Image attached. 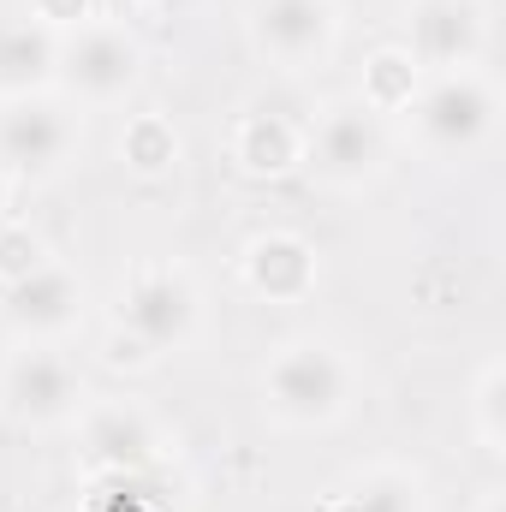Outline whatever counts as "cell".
<instances>
[{
  "label": "cell",
  "mask_w": 506,
  "mask_h": 512,
  "mask_svg": "<svg viewBox=\"0 0 506 512\" xmlns=\"http://www.w3.org/2000/svg\"><path fill=\"white\" fill-rule=\"evenodd\" d=\"M352 399L358 364L322 334H292L262 364V411L280 429H334L352 411Z\"/></svg>",
  "instance_id": "obj_1"
},
{
  "label": "cell",
  "mask_w": 506,
  "mask_h": 512,
  "mask_svg": "<svg viewBox=\"0 0 506 512\" xmlns=\"http://www.w3.org/2000/svg\"><path fill=\"white\" fill-rule=\"evenodd\" d=\"M501 120V90L483 66L465 72H435L405 108V131L429 161H471Z\"/></svg>",
  "instance_id": "obj_2"
},
{
  "label": "cell",
  "mask_w": 506,
  "mask_h": 512,
  "mask_svg": "<svg viewBox=\"0 0 506 512\" xmlns=\"http://www.w3.org/2000/svg\"><path fill=\"white\" fill-rule=\"evenodd\" d=\"M143 78V42L126 18H90L60 36L54 90L72 108H120Z\"/></svg>",
  "instance_id": "obj_3"
},
{
  "label": "cell",
  "mask_w": 506,
  "mask_h": 512,
  "mask_svg": "<svg viewBox=\"0 0 506 512\" xmlns=\"http://www.w3.org/2000/svg\"><path fill=\"white\" fill-rule=\"evenodd\" d=\"M387 161H393V131L358 96L328 102L304 126V167L328 191H364V185H376L381 173H387Z\"/></svg>",
  "instance_id": "obj_4"
},
{
  "label": "cell",
  "mask_w": 506,
  "mask_h": 512,
  "mask_svg": "<svg viewBox=\"0 0 506 512\" xmlns=\"http://www.w3.org/2000/svg\"><path fill=\"white\" fill-rule=\"evenodd\" d=\"M84 149V114L66 96H24L0 102V173L12 185H48L60 179Z\"/></svg>",
  "instance_id": "obj_5"
},
{
  "label": "cell",
  "mask_w": 506,
  "mask_h": 512,
  "mask_svg": "<svg viewBox=\"0 0 506 512\" xmlns=\"http://www.w3.org/2000/svg\"><path fill=\"white\" fill-rule=\"evenodd\" d=\"M114 328L137 334L155 358L185 352L203 328V292L179 262H137L126 274V286H120Z\"/></svg>",
  "instance_id": "obj_6"
},
{
  "label": "cell",
  "mask_w": 506,
  "mask_h": 512,
  "mask_svg": "<svg viewBox=\"0 0 506 512\" xmlns=\"http://www.w3.org/2000/svg\"><path fill=\"white\" fill-rule=\"evenodd\" d=\"M90 405L84 370L60 346H18L0 364V411L18 429H66Z\"/></svg>",
  "instance_id": "obj_7"
},
{
  "label": "cell",
  "mask_w": 506,
  "mask_h": 512,
  "mask_svg": "<svg viewBox=\"0 0 506 512\" xmlns=\"http://www.w3.org/2000/svg\"><path fill=\"white\" fill-rule=\"evenodd\" d=\"M340 0H251L245 36L274 72H316L340 48Z\"/></svg>",
  "instance_id": "obj_8"
},
{
  "label": "cell",
  "mask_w": 506,
  "mask_h": 512,
  "mask_svg": "<svg viewBox=\"0 0 506 512\" xmlns=\"http://www.w3.org/2000/svg\"><path fill=\"white\" fill-rule=\"evenodd\" d=\"M167 435L161 423L137 405V399H90L78 411V459L90 477H143L149 465H161Z\"/></svg>",
  "instance_id": "obj_9"
},
{
  "label": "cell",
  "mask_w": 506,
  "mask_h": 512,
  "mask_svg": "<svg viewBox=\"0 0 506 512\" xmlns=\"http://www.w3.org/2000/svg\"><path fill=\"white\" fill-rule=\"evenodd\" d=\"M423 78L465 72L489 48V6L483 0H405V42Z\"/></svg>",
  "instance_id": "obj_10"
},
{
  "label": "cell",
  "mask_w": 506,
  "mask_h": 512,
  "mask_svg": "<svg viewBox=\"0 0 506 512\" xmlns=\"http://www.w3.org/2000/svg\"><path fill=\"white\" fill-rule=\"evenodd\" d=\"M0 316L18 346H60L84 322V280L66 262H42L30 280L0 292Z\"/></svg>",
  "instance_id": "obj_11"
},
{
  "label": "cell",
  "mask_w": 506,
  "mask_h": 512,
  "mask_svg": "<svg viewBox=\"0 0 506 512\" xmlns=\"http://www.w3.org/2000/svg\"><path fill=\"white\" fill-rule=\"evenodd\" d=\"M239 274H245V286H251L256 298H268V304H304L316 292L322 262H316V245L304 233L274 227V233H256L251 245H245Z\"/></svg>",
  "instance_id": "obj_12"
},
{
  "label": "cell",
  "mask_w": 506,
  "mask_h": 512,
  "mask_svg": "<svg viewBox=\"0 0 506 512\" xmlns=\"http://www.w3.org/2000/svg\"><path fill=\"white\" fill-rule=\"evenodd\" d=\"M233 161L245 179H286L304 167V120L286 108H245L233 120Z\"/></svg>",
  "instance_id": "obj_13"
},
{
  "label": "cell",
  "mask_w": 506,
  "mask_h": 512,
  "mask_svg": "<svg viewBox=\"0 0 506 512\" xmlns=\"http://www.w3.org/2000/svg\"><path fill=\"white\" fill-rule=\"evenodd\" d=\"M60 72V30L24 18H0V102L48 96Z\"/></svg>",
  "instance_id": "obj_14"
},
{
  "label": "cell",
  "mask_w": 506,
  "mask_h": 512,
  "mask_svg": "<svg viewBox=\"0 0 506 512\" xmlns=\"http://www.w3.org/2000/svg\"><path fill=\"white\" fill-rule=\"evenodd\" d=\"M328 512H429V489L411 465H364L334 489Z\"/></svg>",
  "instance_id": "obj_15"
},
{
  "label": "cell",
  "mask_w": 506,
  "mask_h": 512,
  "mask_svg": "<svg viewBox=\"0 0 506 512\" xmlns=\"http://www.w3.org/2000/svg\"><path fill=\"white\" fill-rule=\"evenodd\" d=\"M417 90H423V66H417V60H411L399 42H387V48H376V54L364 60V78H358V102H364V108H376L381 120L405 114Z\"/></svg>",
  "instance_id": "obj_16"
},
{
  "label": "cell",
  "mask_w": 506,
  "mask_h": 512,
  "mask_svg": "<svg viewBox=\"0 0 506 512\" xmlns=\"http://www.w3.org/2000/svg\"><path fill=\"white\" fill-rule=\"evenodd\" d=\"M179 126L167 120V114H131L126 126H120V161H126V173L137 179H161V173H173L179 167Z\"/></svg>",
  "instance_id": "obj_17"
},
{
  "label": "cell",
  "mask_w": 506,
  "mask_h": 512,
  "mask_svg": "<svg viewBox=\"0 0 506 512\" xmlns=\"http://www.w3.org/2000/svg\"><path fill=\"white\" fill-rule=\"evenodd\" d=\"M471 429H477V441H483L489 459L506 453V364L501 358H489V364L477 370V387H471Z\"/></svg>",
  "instance_id": "obj_18"
},
{
  "label": "cell",
  "mask_w": 506,
  "mask_h": 512,
  "mask_svg": "<svg viewBox=\"0 0 506 512\" xmlns=\"http://www.w3.org/2000/svg\"><path fill=\"white\" fill-rule=\"evenodd\" d=\"M42 262H54V251H48V239H42L36 227H24V221H0V292L18 286V280H30Z\"/></svg>",
  "instance_id": "obj_19"
},
{
  "label": "cell",
  "mask_w": 506,
  "mask_h": 512,
  "mask_svg": "<svg viewBox=\"0 0 506 512\" xmlns=\"http://www.w3.org/2000/svg\"><path fill=\"white\" fill-rule=\"evenodd\" d=\"M102 364H108V370H131V376H143V370H155L161 358H155L137 334H126V328H108V340H102Z\"/></svg>",
  "instance_id": "obj_20"
},
{
  "label": "cell",
  "mask_w": 506,
  "mask_h": 512,
  "mask_svg": "<svg viewBox=\"0 0 506 512\" xmlns=\"http://www.w3.org/2000/svg\"><path fill=\"white\" fill-rule=\"evenodd\" d=\"M30 18L66 36V30H78V24L96 18V0H30Z\"/></svg>",
  "instance_id": "obj_21"
},
{
  "label": "cell",
  "mask_w": 506,
  "mask_h": 512,
  "mask_svg": "<svg viewBox=\"0 0 506 512\" xmlns=\"http://www.w3.org/2000/svg\"><path fill=\"white\" fill-rule=\"evenodd\" d=\"M131 0H96V18H126Z\"/></svg>",
  "instance_id": "obj_22"
},
{
  "label": "cell",
  "mask_w": 506,
  "mask_h": 512,
  "mask_svg": "<svg viewBox=\"0 0 506 512\" xmlns=\"http://www.w3.org/2000/svg\"><path fill=\"white\" fill-rule=\"evenodd\" d=\"M131 6H149V12H179V6H191V0H131Z\"/></svg>",
  "instance_id": "obj_23"
},
{
  "label": "cell",
  "mask_w": 506,
  "mask_h": 512,
  "mask_svg": "<svg viewBox=\"0 0 506 512\" xmlns=\"http://www.w3.org/2000/svg\"><path fill=\"white\" fill-rule=\"evenodd\" d=\"M12 191H18V185H12V179L0 173V221H6V209H12Z\"/></svg>",
  "instance_id": "obj_24"
},
{
  "label": "cell",
  "mask_w": 506,
  "mask_h": 512,
  "mask_svg": "<svg viewBox=\"0 0 506 512\" xmlns=\"http://www.w3.org/2000/svg\"><path fill=\"white\" fill-rule=\"evenodd\" d=\"M483 512H501V489H489V495H483Z\"/></svg>",
  "instance_id": "obj_25"
}]
</instances>
